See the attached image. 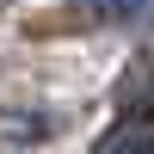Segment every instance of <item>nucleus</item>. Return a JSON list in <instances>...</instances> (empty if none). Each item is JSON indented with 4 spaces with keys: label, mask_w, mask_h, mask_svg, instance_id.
<instances>
[{
    "label": "nucleus",
    "mask_w": 154,
    "mask_h": 154,
    "mask_svg": "<svg viewBox=\"0 0 154 154\" xmlns=\"http://www.w3.org/2000/svg\"><path fill=\"white\" fill-rule=\"evenodd\" d=\"M93 19H105V25H130V31H148L154 25V0H80Z\"/></svg>",
    "instance_id": "f03ea898"
},
{
    "label": "nucleus",
    "mask_w": 154,
    "mask_h": 154,
    "mask_svg": "<svg viewBox=\"0 0 154 154\" xmlns=\"http://www.w3.org/2000/svg\"><path fill=\"white\" fill-rule=\"evenodd\" d=\"M148 148H154V123L148 117H123V123H111L99 136L93 154H148Z\"/></svg>",
    "instance_id": "f257e3e1"
},
{
    "label": "nucleus",
    "mask_w": 154,
    "mask_h": 154,
    "mask_svg": "<svg viewBox=\"0 0 154 154\" xmlns=\"http://www.w3.org/2000/svg\"><path fill=\"white\" fill-rule=\"evenodd\" d=\"M148 154H154V148H148Z\"/></svg>",
    "instance_id": "7ed1b4c3"
}]
</instances>
